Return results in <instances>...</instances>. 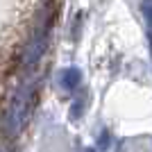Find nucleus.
<instances>
[{"label": "nucleus", "mask_w": 152, "mask_h": 152, "mask_svg": "<svg viewBox=\"0 0 152 152\" xmlns=\"http://www.w3.org/2000/svg\"><path fill=\"white\" fill-rule=\"evenodd\" d=\"M32 91H34V86L30 82H25V84H20L18 91L14 93L12 104H9L7 116H5V132L9 136H16L25 127L30 109H32Z\"/></svg>", "instance_id": "obj_1"}, {"label": "nucleus", "mask_w": 152, "mask_h": 152, "mask_svg": "<svg viewBox=\"0 0 152 152\" xmlns=\"http://www.w3.org/2000/svg\"><path fill=\"white\" fill-rule=\"evenodd\" d=\"M45 48H48V32H45V27H39V30L32 34L30 43L25 45V50H23V66H25V68L37 66L39 59L43 57Z\"/></svg>", "instance_id": "obj_2"}, {"label": "nucleus", "mask_w": 152, "mask_h": 152, "mask_svg": "<svg viewBox=\"0 0 152 152\" xmlns=\"http://www.w3.org/2000/svg\"><path fill=\"white\" fill-rule=\"evenodd\" d=\"M59 82H61V86L66 91H73L80 86V82H82V73H80V68H75V66H70V68H66L61 73V77H59Z\"/></svg>", "instance_id": "obj_3"}, {"label": "nucleus", "mask_w": 152, "mask_h": 152, "mask_svg": "<svg viewBox=\"0 0 152 152\" xmlns=\"http://www.w3.org/2000/svg\"><path fill=\"white\" fill-rule=\"evenodd\" d=\"M141 14L145 16L148 25H150V30H152V0H141Z\"/></svg>", "instance_id": "obj_4"}, {"label": "nucleus", "mask_w": 152, "mask_h": 152, "mask_svg": "<svg viewBox=\"0 0 152 152\" xmlns=\"http://www.w3.org/2000/svg\"><path fill=\"white\" fill-rule=\"evenodd\" d=\"M82 111H84V100L80 98V100L73 102V109H70V118H73V121H77V118L82 116Z\"/></svg>", "instance_id": "obj_5"}, {"label": "nucleus", "mask_w": 152, "mask_h": 152, "mask_svg": "<svg viewBox=\"0 0 152 152\" xmlns=\"http://www.w3.org/2000/svg\"><path fill=\"white\" fill-rule=\"evenodd\" d=\"M98 148H100V150H107V148H109V134H107V132L100 136V143H98Z\"/></svg>", "instance_id": "obj_6"}, {"label": "nucleus", "mask_w": 152, "mask_h": 152, "mask_svg": "<svg viewBox=\"0 0 152 152\" xmlns=\"http://www.w3.org/2000/svg\"><path fill=\"white\" fill-rule=\"evenodd\" d=\"M150 50H152V32H150Z\"/></svg>", "instance_id": "obj_7"}, {"label": "nucleus", "mask_w": 152, "mask_h": 152, "mask_svg": "<svg viewBox=\"0 0 152 152\" xmlns=\"http://www.w3.org/2000/svg\"><path fill=\"white\" fill-rule=\"evenodd\" d=\"M84 152H95V150H93V148H89V150H84Z\"/></svg>", "instance_id": "obj_8"}, {"label": "nucleus", "mask_w": 152, "mask_h": 152, "mask_svg": "<svg viewBox=\"0 0 152 152\" xmlns=\"http://www.w3.org/2000/svg\"><path fill=\"white\" fill-rule=\"evenodd\" d=\"M0 152H9V150H0Z\"/></svg>", "instance_id": "obj_9"}]
</instances>
